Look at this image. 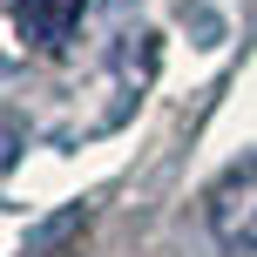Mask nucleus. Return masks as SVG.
Instances as JSON below:
<instances>
[{"instance_id":"2","label":"nucleus","mask_w":257,"mask_h":257,"mask_svg":"<svg viewBox=\"0 0 257 257\" xmlns=\"http://www.w3.org/2000/svg\"><path fill=\"white\" fill-rule=\"evenodd\" d=\"M81 0H21L14 7V27H21V41H34V48H61L68 27H75Z\"/></svg>"},{"instance_id":"1","label":"nucleus","mask_w":257,"mask_h":257,"mask_svg":"<svg viewBox=\"0 0 257 257\" xmlns=\"http://www.w3.org/2000/svg\"><path fill=\"white\" fill-rule=\"evenodd\" d=\"M203 223H210V237H217V250H230V257H250L257 250V156L230 163L217 183H210Z\"/></svg>"}]
</instances>
